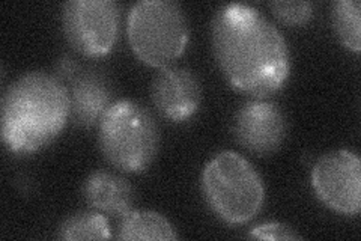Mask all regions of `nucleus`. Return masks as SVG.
Masks as SVG:
<instances>
[{"instance_id":"obj_1","label":"nucleus","mask_w":361,"mask_h":241,"mask_svg":"<svg viewBox=\"0 0 361 241\" xmlns=\"http://www.w3.org/2000/svg\"><path fill=\"white\" fill-rule=\"evenodd\" d=\"M211 42L223 76L240 93L264 98L285 86L290 74L289 47L257 8L220 6L212 17Z\"/></svg>"},{"instance_id":"obj_5","label":"nucleus","mask_w":361,"mask_h":241,"mask_svg":"<svg viewBox=\"0 0 361 241\" xmlns=\"http://www.w3.org/2000/svg\"><path fill=\"white\" fill-rule=\"evenodd\" d=\"M131 50L155 68L171 66L187 49L190 29L183 6L173 0H140L128 13Z\"/></svg>"},{"instance_id":"obj_9","label":"nucleus","mask_w":361,"mask_h":241,"mask_svg":"<svg viewBox=\"0 0 361 241\" xmlns=\"http://www.w3.org/2000/svg\"><path fill=\"white\" fill-rule=\"evenodd\" d=\"M151 98L163 118L184 122L199 110L200 83L196 74L187 68L166 66L154 78Z\"/></svg>"},{"instance_id":"obj_16","label":"nucleus","mask_w":361,"mask_h":241,"mask_svg":"<svg viewBox=\"0 0 361 241\" xmlns=\"http://www.w3.org/2000/svg\"><path fill=\"white\" fill-rule=\"evenodd\" d=\"M248 235L257 240H301V235L297 234L295 229L276 222L255 226Z\"/></svg>"},{"instance_id":"obj_13","label":"nucleus","mask_w":361,"mask_h":241,"mask_svg":"<svg viewBox=\"0 0 361 241\" xmlns=\"http://www.w3.org/2000/svg\"><path fill=\"white\" fill-rule=\"evenodd\" d=\"M58 238L65 241L107 240L111 238V229L109 221L103 214L80 211L68 216L59 225Z\"/></svg>"},{"instance_id":"obj_3","label":"nucleus","mask_w":361,"mask_h":241,"mask_svg":"<svg viewBox=\"0 0 361 241\" xmlns=\"http://www.w3.org/2000/svg\"><path fill=\"white\" fill-rule=\"evenodd\" d=\"M202 193L212 213L229 225H241L261 211L265 187L256 167L241 154L223 151L202 172Z\"/></svg>"},{"instance_id":"obj_8","label":"nucleus","mask_w":361,"mask_h":241,"mask_svg":"<svg viewBox=\"0 0 361 241\" xmlns=\"http://www.w3.org/2000/svg\"><path fill=\"white\" fill-rule=\"evenodd\" d=\"M232 131L248 153L267 157L277 153L286 139V114L269 100H248L236 110Z\"/></svg>"},{"instance_id":"obj_2","label":"nucleus","mask_w":361,"mask_h":241,"mask_svg":"<svg viewBox=\"0 0 361 241\" xmlns=\"http://www.w3.org/2000/svg\"><path fill=\"white\" fill-rule=\"evenodd\" d=\"M71 114L62 80L42 71L20 76L2 98V141L14 154H32L61 134Z\"/></svg>"},{"instance_id":"obj_4","label":"nucleus","mask_w":361,"mask_h":241,"mask_svg":"<svg viewBox=\"0 0 361 241\" xmlns=\"http://www.w3.org/2000/svg\"><path fill=\"white\" fill-rule=\"evenodd\" d=\"M98 139L101 153L111 166L139 174L157 157L160 130L148 109L133 100H119L101 119Z\"/></svg>"},{"instance_id":"obj_12","label":"nucleus","mask_w":361,"mask_h":241,"mask_svg":"<svg viewBox=\"0 0 361 241\" xmlns=\"http://www.w3.org/2000/svg\"><path fill=\"white\" fill-rule=\"evenodd\" d=\"M119 240H178L172 223L157 211L131 210L121 217Z\"/></svg>"},{"instance_id":"obj_15","label":"nucleus","mask_w":361,"mask_h":241,"mask_svg":"<svg viewBox=\"0 0 361 241\" xmlns=\"http://www.w3.org/2000/svg\"><path fill=\"white\" fill-rule=\"evenodd\" d=\"M271 11L277 20L288 26H304L313 16V4L310 2H271Z\"/></svg>"},{"instance_id":"obj_7","label":"nucleus","mask_w":361,"mask_h":241,"mask_svg":"<svg viewBox=\"0 0 361 241\" xmlns=\"http://www.w3.org/2000/svg\"><path fill=\"white\" fill-rule=\"evenodd\" d=\"M312 186L322 204L336 213L355 216L361 208V162L357 153L337 149L318 158Z\"/></svg>"},{"instance_id":"obj_14","label":"nucleus","mask_w":361,"mask_h":241,"mask_svg":"<svg viewBox=\"0 0 361 241\" xmlns=\"http://www.w3.org/2000/svg\"><path fill=\"white\" fill-rule=\"evenodd\" d=\"M331 23L337 38L355 53L361 49V4L358 0H337L331 6Z\"/></svg>"},{"instance_id":"obj_11","label":"nucleus","mask_w":361,"mask_h":241,"mask_svg":"<svg viewBox=\"0 0 361 241\" xmlns=\"http://www.w3.org/2000/svg\"><path fill=\"white\" fill-rule=\"evenodd\" d=\"M83 194L94 210L111 216L127 214L133 210L134 189L130 182L113 172L97 170L85 182Z\"/></svg>"},{"instance_id":"obj_10","label":"nucleus","mask_w":361,"mask_h":241,"mask_svg":"<svg viewBox=\"0 0 361 241\" xmlns=\"http://www.w3.org/2000/svg\"><path fill=\"white\" fill-rule=\"evenodd\" d=\"M77 65L70 61L59 65V76L70 82L71 117L82 127L99 125L106 112L113 105L111 88L104 76L95 71L77 73Z\"/></svg>"},{"instance_id":"obj_6","label":"nucleus","mask_w":361,"mask_h":241,"mask_svg":"<svg viewBox=\"0 0 361 241\" xmlns=\"http://www.w3.org/2000/svg\"><path fill=\"white\" fill-rule=\"evenodd\" d=\"M62 26L75 52L104 56L118 40L119 5L113 0H70L62 8Z\"/></svg>"}]
</instances>
